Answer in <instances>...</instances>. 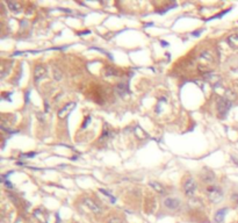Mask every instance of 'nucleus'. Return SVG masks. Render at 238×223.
Masks as SVG:
<instances>
[{"label":"nucleus","mask_w":238,"mask_h":223,"mask_svg":"<svg viewBox=\"0 0 238 223\" xmlns=\"http://www.w3.org/2000/svg\"><path fill=\"white\" fill-rule=\"evenodd\" d=\"M233 199H236V200H237V202H238V194H237V195H233Z\"/></svg>","instance_id":"obj_26"},{"label":"nucleus","mask_w":238,"mask_h":223,"mask_svg":"<svg viewBox=\"0 0 238 223\" xmlns=\"http://www.w3.org/2000/svg\"><path fill=\"white\" fill-rule=\"evenodd\" d=\"M104 75L107 77H112V76L116 77L119 75V72H117V70H115L113 66H106V69H104Z\"/></svg>","instance_id":"obj_15"},{"label":"nucleus","mask_w":238,"mask_h":223,"mask_svg":"<svg viewBox=\"0 0 238 223\" xmlns=\"http://www.w3.org/2000/svg\"><path fill=\"white\" fill-rule=\"evenodd\" d=\"M206 193L208 195L209 200L214 203H218L220 201H222L223 199V191L218 186H209L206 189Z\"/></svg>","instance_id":"obj_1"},{"label":"nucleus","mask_w":238,"mask_h":223,"mask_svg":"<svg viewBox=\"0 0 238 223\" xmlns=\"http://www.w3.org/2000/svg\"><path fill=\"white\" fill-rule=\"evenodd\" d=\"M86 34H90V30H86V31H81V33H79V35H86Z\"/></svg>","instance_id":"obj_24"},{"label":"nucleus","mask_w":238,"mask_h":223,"mask_svg":"<svg viewBox=\"0 0 238 223\" xmlns=\"http://www.w3.org/2000/svg\"><path fill=\"white\" fill-rule=\"evenodd\" d=\"M115 91H116V93L119 94V95H124V94H127L128 92H129V90H128V85L127 84H117L116 85V87H115Z\"/></svg>","instance_id":"obj_11"},{"label":"nucleus","mask_w":238,"mask_h":223,"mask_svg":"<svg viewBox=\"0 0 238 223\" xmlns=\"http://www.w3.org/2000/svg\"><path fill=\"white\" fill-rule=\"evenodd\" d=\"M7 6L13 12H17L21 8V5L19 2H16V1H7Z\"/></svg>","instance_id":"obj_14"},{"label":"nucleus","mask_w":238,"mask_h":223,"mask_svg":"<svg viewBox=\"0 0 238 223\" xmlns=\"http://www.w3.org/2000/svg\"><path fill=\"white\" fill-rule=\"evenodd\" d=\"M226 211H228V209H226V208H222V209H220V210L216 211L215 217H214L215 221H216L217 223H222V222H223V220H224V217H225Z\"/></svg>","instance_id":"obj_9"},{"label":"nucleus","mask_w":238,"mask_h":223,"mask_svg":"<svg viewBox=\"0 0 238 223\" xmlns=\"http://www.w3.org/2000/svg\"><path fill=\"white\" fill-rule=\"evenodd\" d=\"M149 185H150V187L153 188L158 194H165V187L163 186L162 184H159V182H157V181H150L149 182Z\"/></svg>","instance_id":"obj_10"},{"label":"nucleus","mask_w":238,"mask_h":223,"mask_svg":"<svg viewBox=\"0 0 238 223\" xmlns=\"http://www.w3.org/2000/svg\"><path fill=\"white\" fill-rule=\"evenodd\" d=\"M75 107V102H69V104H66L60 111L58 112V118L59 119L66 118L70 113L72 112V109H73Z\"/></svg>","instance_id":"obj_6"},{"label":"nucleus","mask_w":238,"mask_h":223,"mask_svg":"<svg viewBox=\"0 0 238 223\" xmlns=\"http://www.w3.org/2000/svg\"><path fill=\"white\" fill-rule=\"evenodd\" d=\"M228 43L229 46L233 49H238V35L237 34H233V35L229 36L228 37Z\"/></svg>","instance_id":"obj_13"},{"label":"nucleus","mask_w":238,"mask_h":223,"mask_svg":"<svg viewBox=\"0 0 238 223\" xmlns=\"http://www.w3.org/2000/svg\"><path fill=\"white\" fill-rule=\"evenodd\" d=\"M201 179H202L204 182H213L215 180L214 172H211L210 170L206 169V170L202 172V174H201Z\"/></svg>","instance_id":"obj_8"},{"label":"nucleus","mask_w":238,"mask_h":223,"mask_svg":"<svg viewBox=\"0 0 238 223\" xmlns=\"http://www.w3.org/2000/svg\"><path fill=\"white\" fill-rule=\"evenodd\" d=\"M84 203H85L93 213H95V214H100V213L102 211L101 207H100L94 200L91 199V198H85V199H84Z\"/></svg>","instance_id":"obj_5"},{"label":"nucleus","mask_w":238,"mask_h":223,"mask_svg":"<svg viewBox=\"0 0 238 223\" xmlns=\"http://www.w3.org/2000/svg\"><path fill=\"white\" fill-rule=\"evenodd\" d=\"M15 223H26V221L23 220V217H19V218H17V220H16V222H15Z\"/></svg>","instance_id":"obj_22"},{"label":"nucleus","mask_w":238,"mask_h":223,"mask_svg":"<svg viewBox=\"0 0 238 223\" xmlns=\"http://www.w3.org/2000/svg\"><path fill=\"white\" fill-rule=\"evenodd\" d=\"M34 216L40 221L41 223H48V217H46V214L43 213L41 209H37V210L34 211Z\"/></svg>","instance_id":"obj_12"},{"label":"nucleus","mask_w":238,"mask_h":223,"mask_svg":"<svg viewBox=\"0 0 238 223\" xmlns=\"http://www.w3.org/2000/svg\"><path fill=\"white\" fill-rule=\"evenodd\" d=\"M162 44L163 46H168V43H166V42H164V41H162Z\"/></svg>","instance_id":"obj_25"},{"label":"nucleus","mask_w":238,"mask_h":223,"mask_svg":"<svg viewBox=\"0 0 238 223\" xmlns=\"http://www.w3.org/2000/svg\"><path fill=\"white\" fill-rule=\"evenodd\" d=\"M164 205L166 206L167 208H170V209H177V208H179L180 201L178 199H175V198H167L164 201Z\"/></svg>","instance_id":"obj_7"},{"label":"nucleus","mask_w":238,"mask_h":223,"mask_svg":"<svg viewBox=\"0 0 238 223\" xmlns=\"http://www.w3.org/2000/svg\"><path fill=\"white\" fill-rule=\"evenodd\" d=\"M100 192H101V193H104V195H106V196H107V198H108V199H109L110 201H112V202H113V203H115V201H116V200H115V198H114V196H113V195H112V194H110L109 192H107V191H106V189H102V188H101V189H100Z\"/></svg>","instance_id":"obj_17"},{"label":"nucleus","mask_w":238,"mask_h":223,"mask_svg":"<svg viewBox=\"0 0 238 223\" xmlns=\"http://www.w3.org/2000/svg\"><path fill=\"white\" fill-rule=\"evenodd\" d=\"M200 34H201V30H200V31H193V33H192V35L193 36H199Z\"/></svg>","instance_id":"obj_23"},{"label":"nucleus","mask_w":238,"mask_h":223,"mask_svg":"<svg viewBox=\"0 0 238 223\" xmlns=\"http://www.w3.org/2000/svg\"><path fill=\"white\" fill-rule=\"evenodd\" d=\"M62 72L59 71V69H57V68H55L53 69V77H55V79H57V80H60L62 79Z\"/></svg>","instance_id":"obj_18"},{"label":"nucleus","mask_w":238,"mask_h":223,"mask_svg":"<svg viewBox=\"0 0 238 223\" xmlns=\"http://www.w3.org/2000/svg\"><path fill=\"white\" fill-rule=\"evenodd\" d=\"M231 106H232V101L229 98L222 97L221 99L217 100V111H218L221 116H225L226 113L231 108Z\"/></svg>","instance_id":"obj_2"},{"label":"nucleus","mask_w":238,"mask_h":223,"mask_svg":"<svg viewBox=\"0 0 238 223\" xmlns=\"http://www.w3.org/2000/svg\"><path fill=\"white\" fill-rule=\"evenodd\" d=\"M196 188H197L196 182H195L194 179H192V178H188L185 181V184H184V192L188 196H193V194L196 192Z\"/></svg>","instance_id":"obj_3"},{"label":"nucleus","mask_w":238,"mask_h":223,"mask_svg":"<svg viewBox=\"0 0 238 223\" xmlns=\"http://www.w3.org/2000/svg\"><path fill=\"white\" fill-rule=\"evenodd\" d=\"M48 75V71L44 66H42V65H37L36 68H35L34 70V79H35V82H41L42 79H44Z\"/></svg>","instance_id":"obj_4"},{"label":"nucleus","mask_w":238,"mask_h":223,"mask_svg":"<svg viewBox=\"0 0 238 223\" xmlns=\"http://www.w3.org/2000/svg\"><path fill=\"white\" fill-rule=\"evenodd\" d=\"M108 223H122V221L120 218H117V217H113V218H110Z\"/></svg>","instance_id":"obj_19"},{"label":"nucleus","mask_w":238,"mask_h":223,"mask_svg":"<svg viewBox=\"0 0 238 223\" xmlns=\"http://www.w3.org/2000/svg\"><path fill=\"white\" fill-rule=\"evenodd\" d=\"M135 134H136V136H137V137L142 138V140H143V138H146V137H148V134H146V133H145L144 130L142 129L141 127H138V126H137V127L135 128Z\"/></svg>","instance_id":"obj_16"},{"label":"nucleus","mask_w":238,"mask_h":223,"mask_svg":"<svg viewBox=\"0 0 238 223\" xmlns=\"http://www.w3.org/2000/svg\"><path fill=\"white\" fill-rule=\"evenodd\" d=\"M4 184L6 185V187H7V188H13V185H12V182H9V181H4Z\"/></svg>","instance_id":"obj_21"},{"label":"nucleus","mask_w":238,"mask_h":223,"mask_svg":"<svg viewBox=\"0 0 238 223\" xmlns=\"http://www.w3.org/2000/svg\"><path fill=\"white\" fill-rule=\"evenodd\" d=\"M90 121H91V116H87L85 119V121H84V123H82V128H86L87 126L90 124Z\"/></svg>","instance_id":"obj_20"}]
</instances>
